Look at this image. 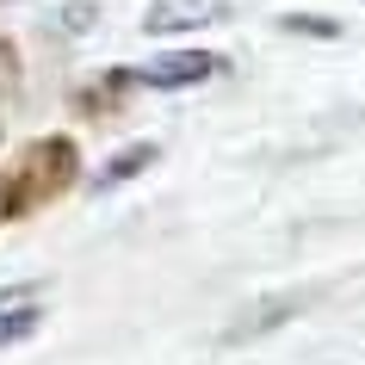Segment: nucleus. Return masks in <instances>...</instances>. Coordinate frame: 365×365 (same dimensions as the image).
Returning a JSON list of instances; mask_svg holds the SVG:
<instances>
[{
  "label": "nucleus",
  "mask_w": 365,
  "mask_h": 365,
  "mask_svg": "<svg viewBox=\"0 0 365 365\" xmlns=\"http://www.w3.org/2000/svg\"><path fill=\"white\" fill-rule=\"evenodd\" d=\"M38 328H43V309L31 304V297H13V304H0V346L31 341Z\"/></svg>",
  "instance_id": "39448f33"
},
{
  "label": "nucleus",
  "mask_w": 365,
  "mask_h": 365,
  "mask_svg": "<svg viewBox=\"0 0 365 365\" xmlns=\"http://www.w3.org/2000/svg\"><path fill=\"white\" fill-rule=\"evenodd\" d=\"M13 68H19V56H13V43L0 38V75H13Z\"/></svg>",
  "instance_id": "6e6552de"
},
{
  "label": "nucleus",
  "mask_w": 365,
  "mask_h": 365,
  "mask_svg": "<svg viewBox=\"0 0 365 365\" xmlns=\"http://www.w3.org/2000/svg\"><path fill=\"white\" fill-rule=\"evenodd\" d=\"M223 68H230V62L211 56V50H173V56H161V62L124 68V81L149 87V93H186V87H205V81H217Z\"/></svg>",
  "instance_id": "f257e3e1"
},
{
  "label": "nucleus",
  "mask_w": 365,
  "mask_h": 365,
  "mask_svg": "<svg viewBox=\"0 0 365 365\" xmlns=\"http://www.w3.org/2000/svg\"><path fill=\"white\" fill-rule=\"evenodd\" d=\"M155 155H161L155 143H130V149H118L112 161H106V173L93 180V192H118V186H130L143 168H155Z\"/></svg>",
  "instance_id": "20e7f679"
},
{
  "label": "nucleus",
  "mask_w": 365,
  "mask_h": 365,
  "mask_svg": "<svg viewBox=\"0 0 365 365\" xmlns=\"http://www.w3.org/2000/svg\"><path fill=\"white\" fill-rule=\"evenodd\" d=\"M285 31H304V38H341V19H328V13H285Z\"/></svg>",
  "instance_id": "423d86ee"
},
{
  "label": "nucleus",
  "mask_w": 365,
  "mask_h": 365,
  "mask_svg": "<svg viewBox=\"0 0 365 365\" xmlns=\"http://www.w3.org/2000/svg\"><path fill=\"white\" fill-rule=\"evenodd\" d=\"M304 304H309V291H272V297L248 304V309H242V322L223 328V346H242V341H260V334H272V328H285Z\"/></svg>",
  "instance_id": "7ed1b4c3"
},
{
  "label": "nucleus",
  "mask_w": 365,
  "mask_h": 365,
  "mask_svg": "<svg viewBox=\"0 0 365 365\" xmlns=\"http://www.w3.org/2000/svg\"><path fill=\"white\" fill-rule=\"evenodd\" d=\"M248 0H149L143 6V31L155 38H180V31H205V25H223L230 13H242Z\"/></svg>",
  "instance_id": "f03ea898"
},
{
  "label": "nucleus",
  "mask_w": 365,
  "mask_h": 365,
  "mask_svg": "<svg viewBox=\"0 0 365 365\" xmlns=\"http://www.w3.org/2000/svg\"><path fill=\"white\" fill-rule=\"evenodd\" d=\"M87 25H93V6H87V0H75V6H62V31H87Z\"/></svg>",
  "instance_id": "0eeeda50"
}]
</instances>
